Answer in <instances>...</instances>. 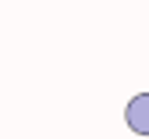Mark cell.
Here are the masks:
<instances>
[{"label": "cell", "instance_id": "cell-1", "mask_svg": "<svg viewBox=\"0 0 149 139\" xmlns=\"http://www.w3.org/2000/svg\"><path fill=\"white\" fill-rule=\"evenodd\" d=\"M124 121L135 135H149V93H139L124 107Z\"/></svg>", "mask_w": 149, "mask_h": 139}]
</instances>
